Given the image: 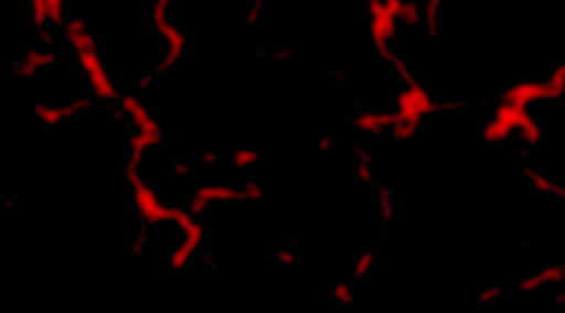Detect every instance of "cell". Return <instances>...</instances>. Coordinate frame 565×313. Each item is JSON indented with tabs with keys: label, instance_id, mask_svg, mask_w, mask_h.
I'll list each match as a JSON object with an SVG mask.
<instances>
[{
	"label": "cell",
	"instance_id": "cell-1",
	"mask_svg": "<svg viewBox=\"0 0 565 313\" xmlns=\"http://www.w3.org/2000/svg\"><path fill=\"white\" fill-rule=\"evenodd\" d=\"M86 50L103 91L138 99L180 58L177 35L157 4H54Z\"/></svg>",
	"mask_w": 565,
	"mask_h": 313
},
{
	"label": "cell",
	"instance_id": "cell-2",
	"mask_svg": "<svg viewBox=\"0 0 565 313\" xmlns=\"http://www.w3.org/2000/svg\"><path fill=\"white\" fill-rule=\"evenodd\" d=\"M132 249L157 268H183L201 249L198 222L183 213L143 211L132 231Z\"/></svg>",
	"mask_w": 565,
	"mask_h": 313
}]
</instances>
